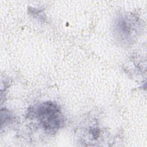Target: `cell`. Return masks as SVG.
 Returning a JSON list of instances; mask_svg holds the SVG:
<instances>
[{"mask_svg": "<svg viewBox=\"0 0 147 147\" xmlns=\"http://www.w3.org/2000/svg\"><path fill=\"white\" fill-rule=\"evenodd\" d=\"M36 117L42 126L47 130H57L63 123V115L59 107L51 102H44L38 106Z\"/></svg>", "mask_w": 147, "mask_h": 147, "instance_id": "cell-1", "label": "cell"}]
</instances>
